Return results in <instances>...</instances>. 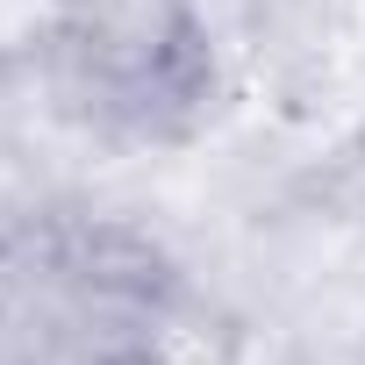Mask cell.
Here are the masks:
<instances>
[]
</instances>
